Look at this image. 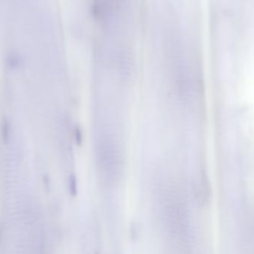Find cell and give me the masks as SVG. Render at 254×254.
<instances>
[{
	"label": "cell",
	"mask_w": 254,
	"mask_h": 254,
	"mask_svg": "<svg viewBox=\"0 0 254 254\" xmlns=\"http://www.w3.org/2000/svg\"><path fill=\"white\" fill-rule=\"evenodd\" d=\"M165 199V220L169 234L178 248L184 251L189 250L190 230L187 206L180 193L169 191Z\"/></svg>",
	"instance_id": "6da1fadb"
},
{
	"label": "cell",
	"mask_w": 254,
	"mask_h": 254,
	"mask_svg": "<svg viewBox=\"0 0 254 254\" xmlns=\"http://www.w3.org/2000/svg\"><path fill=\"white\" fill-rule=\"evenodd\" d=\"M70 190L72 191V193H75L76 191V182L74 178H71L70 181Z\"/></svg>",
	"instance_id": "7a4b0ae2"
}]
</instances>
